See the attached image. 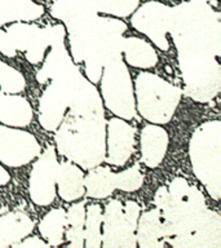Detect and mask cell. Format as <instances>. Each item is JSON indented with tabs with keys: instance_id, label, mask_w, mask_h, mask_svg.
Listing matches in <instances>:
<instances>
[{
	"instance_id": "6da1fadb",
	"label": "cell",
	"mask_w": 221,
	"mask_h": 248,
	"mask_svg": "<svg viewBox=\"0 0 221 248\" xmlns=\"http://www.w3.org/2000/svg\"><path fill=\"white\" fill-rule=\"evenodd\" d=\"M216 0L172 8L170 32L178 50L186 96L207 102L220 91V13Z\"/></svg>"
},
{
	"instance_id": "7a4b0ae2",
	"label": "cell",
	"mask_w": 221,
	"mask_h": 248,
	"mask_svg": "<svg viewBox=\"0 0 221 248\" xmlns=\"http://www.w3.org/2000/svg\"><path fill=\"white\" fill-rule=\"evenodd\" d=\"M106 123L102 102L95 84L81 81L56 132L57 150L84 170H92L105 160Z\"/></svg>"
},
{
	"instance_id": "3957f363",
	"label": "cell",
	"mask_w": 221,
	"mask_h": 248,
	"mask_svg": "<svg viewBox=\"0 0 221 248\" xmlns=\"http://www.w3.org/2000/svg\"><path fill=\"white\" fill-rule=\"evenodd\" d=\"M74 62H85V74L93 84L100 81L106 62L120 56L127 25L120 19L97 15L66 22Z\"/></svg>"
},
{
	"instance_id": "277c9868",
	"label": "cell",
	"mask_w": 221,
	"mask_h": 248,
	"mask_svg": "<svg viewBox=\"0 0 221 248\" xmlns=\"http://www.w3.org/2000/svg\"><path fill=\"white\" fill-rule=\"evenodd\" d=\"M190 162L194 173L205 185L209 195L219 201L221 190L220 174V122L203 123L190 139Z\"/></svg>"
},
{
	"instance_id": "5b68a950",
	"label": "cell",
	"mask_w": 221,
	"mask_h": 248,
	"mask_svg": "<svg viewBox=\"0 0 221 248\" xmlns=\"http://www.w3.org/2000/svg\"><path fill=\"white\" fill-rule=\"evenodd\" d=\"M180 98L181 89L155 74L141 73L136 78L137 108L140 115L150 123H168Z\"/></svg>"
},
{
	"instance_id": "8992f818",
	"label": "cell",
	"mask_w": 221,
	"mask_h": 248,
	"mask_svg": "<svg viewBox=\"0 0 221 248\" xmlns=\"http://www.w3.org/2000/svg\"><path fill=\"white\" fill-rule=\"evenodd\" d=\"M100 80L101 93L106 108L122 119H133L136 116V108L131 75L122 56L105 63Z\"/></svg>"
},
{
	"instance_id": "52a82bcc",
	"label": "cell",
	"mask_w": 221,
	"mask_h": 248,
	"mask_svg": "<svg viewBox=\"0 0 221 248\" xmlns=\"http://www.w3.org/2000/svg\"><path fill=\"white\" fill-rule=\"evenodd\" d=\"M80 70L73 66L60 77L50 79L39 101V122L47 131H56L70 106L74 91L83 79Z\"/></svg>"
},
{
	"instance_id": "ba28073f",
	"label": "cell",
	"mask_w": 221,
	"mask_h": 248,
	"mask_svg": "<svg viewBox=\"0 0 221 248\" xmlns=\"http://www.w3.org/2000/svg\"><path fill=\"white\" fill-rule=\"evenodd\" d=\"M140 217V205L133 201L122 204L119 201H111L106 205L102 215V242L101 247H137L136 229Z\"/></svg>"
},
{
	"instance_id": "9c48e42d",
	"label": "cell",
	"mask_w": 221,
	"mask_h": 248,
	"mask_svg": "<svg viewBox=\"0 0 221 248\" xmlns=\"http://www.w3.org/2000/svg\"><path fill=\"white\" fill-rule=\"evenodd\" d=\"M12 44L17 50L26 52V60L31 65H38L46 57L47 49L60 35L66 34L62 25L39 27L27 22H15L5 29Z\"/></svg>"
},
{
	"instance_id": "30bf717a",
	"label": "cell",
	"mask_w": 221,
	"mask_h": 248,
	"mask_svg": "<svg viewBox=\"0 0 221 248\" xmlns=\"http://www.w3.org/2000/svg\"><path fill=\"white\" fill-rule=\"evenodd\" d=\"M172 22V8L158 1H147L135 12L131 23L136 30L150 38L160 50L170 49L167 34Z\"/></svg>"
},
{
	"instance_id": "8fae6325",
	"label": "cell",
	"mask_w": 221,
	"mask_h": 248,
	"mask_svg": "<svg viewBox=\"0 0 221 248\" xmlns=\"http://www.w3.org/2000/svg\"><path fill=\"white\" fill-rule=\"evenodd\" d=\"M60 162L57 160L56 149L49 146L42 155L30 172L29 194L31 201L38 205H49L56 198V176Z\"/></svg>"
},
{
	"instance_id": "7c38bea8",
	"label": "cell",
	"mask_w": 221,
	"mask_h": 248,
	"mask_svg": "<svg viewBox=\"0 0 221 248\" xmlns=\"http://www.w3.org/2000/svg\"><path fill=\"white\" fill-rule=\"evenodd\" d=\"M40 145L29 132L0 125V162L8 167L25 166L38 158Z\"/></svg>"
},
{
	"instance_id": "4fadbf2b",
	"label": "cell",
	"mask_w": 221,
	"mask_h": 248,
	"mask_svg": "<svg viewBox=\"0 0 221 248\" xmlns=\"http://www.w3.org/2000/svg\"><path fill=\"white\" fill-rule=\"evenodd\" d=\"M108 151L105 160L111 166L123 167L133 154L136 145V129L122 118H112L106 124Z\"/></svg>"
},
{
	"instance_id": "5bb4252c",
	"label": "cell",
	"mask_w": 221,
	"mask_h": 248,
	"mask_svg": "<svg viewBox=\"0 0 221 248\" xmlns=\"http://www.w3.org/2000/svg\"><path fill=\"white\" fill-rule=\"evenodd\" d=\"M141 160L149 168H157L163 162L168 147V133L160 125H145L140 136Z\"/></svg>"
},
{
	"instance_id": "9a60e30c",
	"label": "cell",
	"mask_w": 221,
	"mask_h": 248,
	"mask_svg": "<svg viewBox=\"0 0 221 248\" xmlns=\"http://www.w3.org/2000/svg\"><path fill=\"white\" fill-rule=\"evenodd\" d=\"M136 242L141 248L166 247L163 218L158 208L150 209L139 217L136 229Z\"/></svg>"
},
{
	"instance_id": "2e32d148",
	"label": "cell",
	"mask_w": 221,
	"mask_h": 248,
	"mask_svg": "<svg viewBox=\"0 0 221 248\" xmlns=\"http://www.w3.org/2000/svg\"><path fill=\"white\" fill-rule=\"evenodd\" d=\"M56 185H57L56 193L62 201H78L85 193L84 173L75 163L61 162L58 164Z\"/></svg>"
},
{
	"instance_id": "e0dca14e",
	"label": "cell",
	"mask_w": 221,
	"mask_h": 248,
	"mask_svg": "<svg viewBox=\"0 0 221 248\" xmlns=\"http://www.w3.org/2000/svg\"><path fill=\"white\" fill-rule=\"evenodd\" d=\"M65 35L66 34L60 35L50 44L49 53L44 57L43 67L39 70L36 75V79L40 84H44L47 80L60 77L66 71H69L73 66H75L65 48Z\"/></svg>"
},
{
	"instance_id": "ac0fdd59",
	"label": "cell",
	"mask_w": 221,
	"mask_h": 248,
	"mask_svg": "<svg viewBox=\"0 0 221 248\" xmlns=\"http://www.w3.org/2000/svg\"><path fill=\"white\" fill-rule=\"evenodd\" d=\"M32 120V108L17 93L0 92V122L8 127H25Z\"/></svg>"
},
{
	"instance_id": "d6986e66",
	"label": "cell",
	"mask_w": 221,
	"mask_h": 248,
	"mask_svg": "<svg viewBox=\"0 0 221 248\" xmlns=\"http://www.w3.org/2000/svg\"><path fill=\"white\" fill-rule=\"evenodd\" d=\"M34 229V222L26 213L11 212L0 216V247H12L26 238Z\"/></svg>"
},
{
	"instance_id": "ffe728a7",
	"label": "cell",
	"mask_w": 221,
	"mask_h": 248,
	"mask_svg": "<svg viewBox=\"0 0 221 248\" xmlns=\"http://www.w3.org/2000/svg\"><path fill=\"white\" fill-rule=\"evenodd\" d=\"M44 8L32 0H0V27L11 22H29L42 17Z\"/></svg>"
},
{
	"instance_id": "44dd1931",
	"label": "cell",
	"mask_w": 221,
	"mask_h": 248,
	"mask_svg": "<svg viewBox=\"0 0 221 248\" xmlns=\"http://www.w3.org/2000/svg\"><path fill=\"white\" fill-rule=\"evenodd\" d=\"M122 50H123L126 61L132 67L151 69L158 63V54L153 46L142 39L136 38V36L123 38Z\"/></svg>"
},
{
	"instance_id": "7402d4cb",
	"label": "cell",
	"mask_w": 221,
	"mask_h": 248,
	"mask_svg": "<svg viewBox=\"0 0 221 248\" xmlns=\"http://www.w3.org/2000/svg\"><path fill=\"white\" fill-rule=\"evenodd\" d=\"M85 193L92 199H105L116 189L115 173L109 167H95L84 176Z\"/></svg>"
},
{
	"instance_id": "603a6c76",
	"label": "cell",
	"mask_w": 221,
	"mask_h": 248,
	"mask_svg": "<svg viewBox=\"0 0 221 248\" xmlns=\"http://www.w3.org/2000/svg\"><path fill=\"white\" fill-rule=\"evenodd\" d=\"M39 232L50 247H58L65 240L66 211L54 208L43 217L39 224Z\"/></svg>"
},
{
	"instance_id": "cb8c5ba5",
	"label": "cell",
	"mask_w": 221,
	"mask_h": 248,
	"mask_svg": "<svg viewBox=\"0 0 221 248\" xmlns=\"http://www.w3.org/2000/svg\"><path fill=\"white\" fill-rule=\"evenodd\" d=\"M84 221L85 201L75 203L66 211L65 239L69 242L67 247H84Z\"/></svg>"
},
{
	"instance_id": "d4e9b609",
	"label": "cell",
	"mask_w": 221,
	"mask_h": 248,
	"mask_svg": "<svg viewBox=\"0 0 221 248\" xmlns=\"http://www.w3.org/2000/svg\"><path fill=\"white\" fill-rule=\"evenodd\" d=\"M101 226H102V209L98 204H89L85 207L84 221V247L100 248Z\"/></svg>"
},
{
	"instance_id": "484cf974",
	"label": "cell",
	"mask_w": 221,
	"mask_h": 248,
	"mask_svg": "<svg viewBox=\"0 0 221 248\" xmlns=\"http://www.w3.org/2000/svg\"><path fill=\"white\" fill-rule=\"evenodd\" d=\"M139 5L140 0H95L97 12L115 17H128Z\"/></svg>"
},
{
	"instance_id": "4316f807",
	"label": "cell",
	"mask_w": 221,
	"mask_h": 248,
	"mask_svg": "<svg viewBox=\"0 0 221 248\" xmlns=\"http://www.w3.org/2000/svg\"><path fill=\"white\" fill-rule=\"evenodd\" d=\"M92 4V0H54L50 8V15L54 18L67 21L74 16L79 15L85 9H88Z\"/></svg>"
},
{
	"instance_id": "83f0119b",
	"label": "cell",
	"mask_w": 221,
	"mask_h": 248,
	"mask_svg": "<svg viewBox=\"0 0 221 248\" xmlns=\"http://www.w3.org/2000/svg\"><path fill=\"white\" fill-rule=\"evenodd\" d=\"M26 87L25 78L18 70L0 62V92L19 93Z\"/></svg>"
},
{
	"instance_id": "f1b7e54d",
	"label": "cell",
	"mask_w": 221,
	"mask_h": 248,
	"mask_svg": "<svg viewBox=\"0 0 221 248\" xmlns=\"http://www.w3.org/2000/svg\"><path fill=\"white\" fill-rule=\"evenodd\" d=\"M143 184V173L140 170L137 164L129 167L123 172L115 173V185L116 189L123 191H136L141 189Z\"/></svg>"
},
{
	"instance_id": "f546056e",
	"label": "cell",
	"mask_w": 221,
	"mask_h": 248,
	"mask_svg": "<svg viewBox=\"0 0 221 248\" xmlns=\"http://www.w3.org/2000/svg\"><path fill=\"white\" fill-rule=\"evenodd\" d=\"M0 52L5 56V57H15L17 54V49L15 46L12 44L11 39L8 36L7 31L3 30L0 27Z\"/></svg>"
},
{
	"instance_id": "4dcf8cb0",
	"label": "cell",
	"mask_w": 221,
	"mask_h": 248,
	"mask_svg": "<svg viewBox=\"0 0 221 248\" xmlns=\"http://www.w3.org/2000/svg\"><path fill=\"white\" fill-rule=\"evenodd\" d=\"M12 247H16V248H36V247H40V248H47V247H50L49 244L47 243V242H44L43 239H40V238H38V236H31V238H26V239L23 240V242H21L19 240V243L17 242L16 244H13Z\"/></svg>"
},
{
	"instance_id": "1f68e13d",
	"label": "cell",
	"mask_w": 221,
	"mask_h": 248,
	"mask_svg": "<svg viewBox=\"0 0 221 248\" xmlns=\"http://www.w3.org/2000/svg\"><path fill=\"white\" fill-rule=\"evenodd\" d=\"M9 180H11L9 173H8L7 170H4L3 167H0V185H5Z\"/></svg>"
},
{
	"instance_id": "d6a6232c",
	"label": "cell",
	"mask_w": 221,
	"mask_h": 248,
	"mask_svg": "<svg viewBox=\"0 0 221 248\" xmlns=\"http://www.w3.org/2000/svg\"><path fill=\"white\" fill-rule=\"evenodd\" d=\"M181 1H182V0H181Z\"/></svg>"
}]
</instances>
